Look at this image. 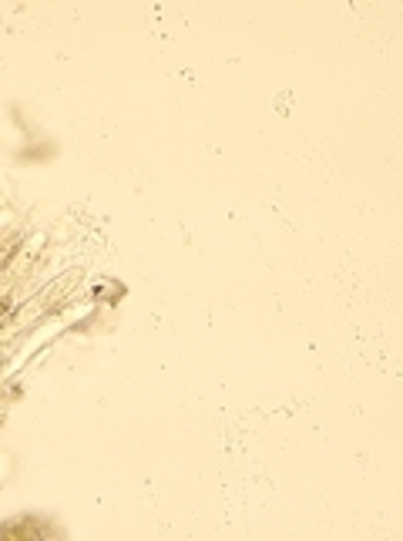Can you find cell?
Listing matches in <instances>:
<instances>
[{
    "mask_svg": "<svg viewBox=\"0 0 403 541\" xmlns=\"http://www.w3.org/2000/svg\"><path fill=\"white\" fill-rule=\"evenodd\" d=\"M3 309H7V303H0V313H3Z\"/></svg>",
    "mask_w": 403,
    "mask_h": 541,
    "instance_id": "1",
    "label": "cell"
}]
</instances>
